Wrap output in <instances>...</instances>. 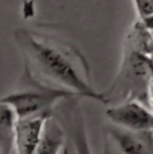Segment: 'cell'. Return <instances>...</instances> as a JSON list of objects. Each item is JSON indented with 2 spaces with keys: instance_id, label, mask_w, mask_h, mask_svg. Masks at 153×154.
<instances>
[{
  "instance_id": "obj_13",
  "label": "cell",
  "mask_w": 153,
  "mask_h": 154,
  "mask_svg": "<svg viewBox=\"0 0 153 154\" xmlns=\"http://www.w3.org/2000/svg\"><path fill=\"white\" fill-rule=\"evenodd\" d=\"M63 154H69V149H67V147H66V146H64V147H63Z\"/></svg>"
},
{
  "instance_id": "obj_1",
  "label": "cell",
  "mask_w": 153,
  "mask_h": 154,
  "mask_svg": "<svg viewBox=\"0 0 153 154\" xmlns=\"http://www.w3.org/2000/svg\"><path fill=\"white\" fill-rule=\"evenodd\" d=\"M14 38L24 56V69L35 79L69 90L78 98L104 103L102 93H97L89 82V63L75 46L30 28L16 29Z\"/></svg>"
},
{
  "instance_id": "obj_3",
  "label": "cell",
  "mask_w": 153,
  "mask_h": 154,
  "mask_svg": "<svg viewBox=\"0 0 153 154\" xmlns=\"http://www.w3.org/2000/svg\"><path fill=\"white\" fill-rule=\"evenodd\" d=\"M73 98H78V95L69 90L54 87L38 81L24 69L22 86L8 95L0 98V102L11 106L17 118L36 114L52 115V110L58 102Z\"/></svg>"
},
{
  "instance_id": "obj_10",
  "label": "cell",
  "mask_w": 153,
  "mask_h": 154,
  "mask_svg": "<svg viewBox=\"0 0 153 154\" xmlns=\"http://www.w3.org/2000/svg\"><path fill=\"white\" fill-rule=\"evenodd\" d=\"M133 3L137 11L138 19H144V17L153 14V0H133Z\"/></svg>"
},
{
  "instance_id": "obj_5",
  "label": "cell",
  "mask_w": 153,
  "mask_h": 154,
  "mask_svg": "<svg viewBox=\"0 0 153 154\" xmlns=\"http://www.w3.org/2000/svg\"><path fill=\"white\" fill-rule=\"evenodd\" d=\"M51 115L36 114L28 117H17L15 121L14 147L16 154H34L39 143L46 119Z\"/></svg>"
},
{
  "instance_id": "obj_4",
  "label": "cell",
  "mask_w": 153,
  "mask_h": 154,
  "mask_svg": "<svg viewBox=\"0 0 153 154\" xmlns=\"http://www.w3.org/2000/svg\"><path fill=\"white\" fill-rule=\"evenodd\" d=\"M111 123L130 131H153V112L137 99H125L106 110Z\"/></svg>"
},
{
  "instance_id": "obj_2",
  "label": "cell",
  "mask_w": 153,
  "mask_h": 154,
  "mask_svg": "<svg viewBox=\"0 0 153 154\" xmlns=\"http://www.w3.org/2000/svg\"><path fill=\"white\" fill-rule=\"evenodd\" d=\"M122 59L111 86L102 93L105 105H114L125 99H137L146 105L151 64L153 54H146L123 43Z\"/></svg>"
},
{
  "instance_id": "obj_14",
  "label": "cell",
  "mask_w": 153,
  "mask_h": 154,
  "mask_svg": "<svg viewBox=\"0 0 153 154\" xmlns=\"http://www.w3.org/2000/svg\"><path fill=\"white\" fill-rule=\"evenodd\" d=\"M0 154H4V153H3V152H2V150H0Z\"/></svg>"
},
{
  "instance_id": "obj_11",
  "label": "cell",
  "mask_w": 153,
  "mask_h": 154,
  "mask_svg": "<svg viewBox=\"0 0 153 154\" xmlns=\"http://www.w3.org/2000/svg\"><path fill=\"white\" fill-rule=\"evenodd\" d=\"M146 106L153 112V56H152V64H151V78H149L148 93H146Z\"/></svg>"
},
{
  "instance_id": "obj_9",
  "label": "cell",
  "mask_w": 153,
  "mask_h": 154,
  "mask_svg": "<svg viewBox=\"0 0 153 154\" xmlns=\"http://www.w3.org/2000/svg\"><path fill=\"white\" fill-rule=\"evenodd\" d=\"M75 147H76V154H92L87 145V138L83 131L82 123H78L75 127Z\"/></svg>"
},
{
  "instance_id": "obj_6",
  "label": "cell",
  "mask_w": 153,
  "mask_h": 154,
  "mask_svg": "<svg viewBox=\"0 0 153 154\" xmlns=\"http://www.w3.org/2000/svg\"><path fill=\"white\" fill-rule=\"evenodd\" d=\"M109 134L122 154H153V131H130L110 127Z\"/></svg>"
},
{
  "instance_id": "obj_12",
  "label": "cell",
  "mask_w": 153,
  "mask_h": 154,
  "mask_svg": "<svg viewBox=\"0 0 153 154\" xmlns=\"http://www.w3.org/2000/svg\"><path fill=\"white\" fill-rule=\"evenodd\" d=\"M142 20V23L146 26L151 31H153V14H151L149 16H146V17H144V19H141Z\"/></svg>"
},
{
  "instance_id": "obj_8",
  "label": "cell",
  "mask_w": 153,
  "mask_h": 154,
  "mask_svg": "<svg viewBox=\"0 0 153 154\" xmlns=\"http://www.w3.org/2000/svg\"><path fill=\"white\" fill-rule=\"evenodd\" d=\"M16 115L12 107L0 102V150L4 154H11L14 149Z\"/></svg>"
},
{
  "instance_id": "obj_7",
  "label": "cell",
  "mask_w": 153,
  "mask_h": 154,
  "mask_svg": "<svg viewBox=\"0 0 153 154\" xmlns=\"http://www.w3.org/2000/svg\"><path fill=\"white\" fill-rule=\"evenodd\" d=\"M66 143V134L54 118L48 117L45 122L39 143L34 154H59Z\"/></svg>"
}]
</instances>
